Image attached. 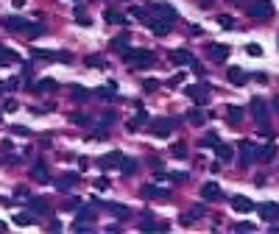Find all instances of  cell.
<instances>
[{
	"label": "cell",
	"instance_id": "obj_56",
	"mask_svg": "<svg viewBox=\"0 0 279 234\" xmlns=\"http://www.w3.org/2000/svg\"><path fill=\"white\" fill-rule=\"evenodd\" d=\"M179 81H184V76H173V78H170V81H167V84H170V87H176Z\"/></svg>",
	"mask_w": 279,
	"mask_h": 234
},
{
	"label": "cell",
	"instance_id": "obj_45",
	"mask_svg": "<svg viewBox=\"0 0 279 234\" xmlns=\"http://www.w3.org/2000/svg\"><path fill=\"white\" fill-rule=\"evenodd\" d=\"M157 87H159V84H157V78H148V81H142V89H145V92H154Z\"/></svg>",
	"mask_w": 279,
	"mask_h": 234
},
{
	"label": "cell",
	"instance_id": "obj_12",
	"mask_svg": "<svg viewBox=\"0 0 279 234\" xmlns=\"http://www.w3.org/2000/svg\"><path fill=\"white\" fill-rule=\"evenodd\" d=\"M254 159H257V145L249 142V139H243V142H240V162H243V165H251Z\"/></svg>",
	"mask_w": 279,
	"mask_h": 234
},
{
	"label": "cell",
	"instance_id": "obj_51",
	"mask_svg": "<svg viewBox=\"0 0 279 234\" xmlns=\"http://www.w3.org/2000/svg\"><path fill=\"white\" fill-rule=\"evenodd\" d=\"M3 109H6V112H14V109H17V104H14V101H11V98H9V101L3 104Z\"/></svg>",
	"mask_w": 279,
	"mask_h": 234
},
{
	"label": "cell",
	"instance_id": "obj_28",
	"mask_svg": "<svg viewBox=\"0 0 279 234\" xmlns=\"http://www.w3.org/2000/svg\"><path fill=\"white\" fill-rule=\"evenodd\" d=\"M129 36H131V34H120V36H114L112 42H109V48H112V51H117V53H123L126 48H129Z\"/></svg>",
	"mask_w": 279,
	"mask_h": 234
},
{
	"label": "cell",
	"instance_id": "obj_31",
	"mask_svg": "<svg viewBox=\"0 0 279 234\" xmlns=\"http://www.w3.org/2000/svg\"><path fill=\"white\" fill-rule=\"evenodd\" d=\"M274 154H277V148L271 145V142H268V145H260V148H257V159H262V162H271V159H274Z\"/></svg>",
	"mask_w": 279,
	"mask_h": 234
},
{
	"label": "cell",
	"instance_id": "obj_10",
	"mask_svg": "<svg viewBox=\"0 0 279 234\" xmlns=\"http://www.w3.org/2000/svg\"><path fill=\"white\" fill-rule=\"evenodd\" d=\"M79 182H81V176L70 170V173H64L61 179H56V190H59V192H70L73 187H79Z\"/></svg>",
	"mask_w": 279,
	"mask_h": 234
},
{
	"label": "cell",
	"instance_id": "obj_36",
	"mask_svg": "<svg viewBox=\"0 0 279 234\" xmlns=\"http://www.w3.org/2000/svg\"><path fill=\"white\" fill-rule=\"evenodd\" d=\"M154 229H159V223H154V217H142L140 220V232H154Z\"/></svg>",
	"mask_w": 279,
	"mask_h": 234
},
{
	"label": "cell",
	"instance_id": "obj_18",
	"mask_svg": "<svg viewBox=\"0 0 279 234\" xmlns=\"http://www.w3.org/2000/svg\"><path fill=\"white\" fill-rule=\"evenodd\" d=\"M145 26L151 28V34H157V36H165L167 31H170V23H165V20H157V17H151Z\"/></svg>",
	"mask_w": 279,
	"mask_h": 234
},
{
	"label": "cell",
	"instance_id": "obj_26",
	"mask_svg": "<svg viewBox=\"0 0 279 234\" xmlns=\"http://www.w3.org/2000/svg\"><path fill=\"white\" fill-rule=\"evenodd\" d=\"M167 56H170V61H173V64H187V61L193 59L190 51H184V48H179V51H170Z\"/></svg>",
	"mask_w": 279,
	"mask_h": 234
},
{
	"label": "cell",
	"instance_id": "obj_11",
	"mask_svg": "<svg viewBox=\"0 0 279 234\" xmlns=\"http://www.w3.org/2000/svg\"><path fill=\"white\" fill-rule=\"evenodd\" d=\"M207 56H209V61L221 64V61L229 59V48L226 45H207Z\"/></svg>",
	"mask_w": 279,
	"mask_h": 234
},
{
	"label": "cell",
	"instance_id": "obj_46",
	"mask_svg": "<svg viewBox=\"0 0 279 234\" xmlns=\"http://www.w3.org/2000/svg\"><path fill=\"white\" fill-rule=\"evenodd\" d=\"M56 61H64V64H70V61H73V53L70 51H59V59Z\"/></svg>",
	"mask_w": 279,
	"mask_h": 234
},
{
	"label": "cell",
	"instance_id": "obj_6",
	"mask_svg": "<svg viewBox=\"0 0 279 234\" xmlns=\"http://www.w3.org/2000/svg\"><path fill=\"white\" fill-rule=\"evenodd\" d=\"M173 129H176V120H170V117H157V120L151 123V134H154V137H159V139L170 137V134H173Z\"/></svg>",
	"mask_w": 279,
	"mask_h": 234
},
{
	"label": "cell",
	"instance_id": "obj_21",
	"mask_svg": "<svg viewBox=\"0 0 279 234\" xmlns=\"http://www.w3.org/2000/svg\"><path fill=\"white\" fill-rule=\"evenodd\" d=\"M28 209H31L34 215H48V212H51V207H48L45 198H28Z\"/></svg>",
	"mask_w": 279,
	"mask_h": 234
},
{
	"label": "cell",
	"instance_id": "obj_16",
	"mask_svg": "<svg viewBox=\"0 0 279 234\" xmlns=\"http://www.w3.org/2000/svg\"><path fill=\"white\" fill-rule=\"evenodd\" d=\"M221 195H223V192H221V187L215 182H207L204 187H201V198L204 201H218Z\"/></svg>",
	"mask_w": 279,
	"mask_h": 234
},
{
	"label": "cell",
	"instance_id": "obj_4",
	"mask_svg": "<svg viewBox=\"0 0 279 234\" xmlns=\"http://www.w3.org/2000/svg\"><path fill=\"white\" fill-rule=\"evenodd\" d=\"M145 9H148V20L157 17V20H165V23H170V26L179 20L176 9H173V6H167V3H148Z\"/></svg>",
	"mask_w": 279,
	"mask_h": 234
},
{
	"label": "cell",
	"instance_id": "obj_52",
	"mask_svg": "<svg viewBox=\"0 0 279 234\" xmlns=\"http://www.w3.org/2000/svg\"><path fill=\"white\" fill-rule=\"evenodd\" d=\"M14 195H17V198H28V190H26V187H17V190H14Z\"/></svg>",
	"mask_w": 279,
	"mask_h": 234
},
{
	"label": "cell",
	"instance_id": "obj_35",
	"mask_svg": "<svg viewBox=\"0 0 279 234\" xmlns=\"http://www.w3.org/2000/svg\"><path fill=\"white\" fill-rule=\"evenodd\" d=\"M84 64H87V67H95V70H104L106 67V61L101 59V56H89V59H84Z\"/></svg>",
	"mask_w": 279,
	"mask_h": 234
},
{
	"label": "cell",
	"instance_id": "obj_14",
	"mask_svg": "<svg viewBox=\"0 0 279 234\" xmlns=\"http://www.w3.org/2000/svg\"><path fill=\"white\" fill-rule=\"evenodd\" d=\"M98 207H104L106 212H112L114 217H120V220H126V217L131 215L129 207H123V204H114V201H104V204H98Z\"/></svg>",
	"mask_w": 279,
	"mask_h": 234
},
{
	"label": "cell",
	"instance_id": "obj_44",
	"mask_svg": "<svg viewBox=\"0 0 279 234\" xmlns=\"http://www.w3.org/2000/svg\"><path fill=\"white\" fill-rule=\"evenodd\" d=\"M109 179H106V176H101V179H95V190H109Z\"/></svg>",
	"mask_w": 279,
	"mask_h": 234
},
{
	"label": "cell",
	"instance_id": "obj_32",
	"mask_svg": "<svg viewBox=\"0 0 279 234\" xmlns=\"http://www.w3.org/2000/svg\"><path fill=\"white\" fill-rule=\"evenodd\" d=\"M187 120L195 123V126H204V123H207V112H201V109H190V112H187Z\"/></svg>",
	"mask_w": 279,
	"mask_h": 234
},
{
	"label": "cell",
	"instance_id": "obj_29",
	"mask_svg": "<svg viewBox=\"0 0 279 234\" xmlns=\"http://www.w3.org/2000/svg\"><path fill=\"white\" fill-rule=\"evenodd\" d=\"M232 209H237V212H251L254 204L249 198H243V195H237V198H232Z\"/></svg>",
	"mask_w": 279,
	"mask_h": 234
},
{
	"label": "cell",
	"instance_id": "obj_39",
	"mask_svg": "<svg viewBox=\"0 0 279 234\" xmlns=\"http://www.w3.org/2000/svg\"><path fill=\"white\" fill-rule=\"evenodd\" d=\"M201 142H204V145H212V148H215V145L221 142V137L215 134V131H209V134H204V139H201Z\"/></svg>",
	"mask_w": 279,
	"mask_h": 234
},
{
	"label": "cell",
	"instance_id": "obj_57",
	"mask_svg": "<svg viewBox=\"0 0 279 234\" xmlns=\"http://www.w3.org/2000/svg\"><path fill=\"white\" fill-rule=\"evenodd\" d=\"M274 109H277V112H279V98H277V101H274Z\"/></svg>",
	"mask_w": 279,
	"mask_h": 234
},
{
	"label": "cell",
	"instance_id": "obj_1",
	"mask_svg": "<svg viewBox=\"0 0 279 234\" xmlns=\"http://www.w3.org/2000/svg\"><path fill=\"white\" fill-rule=\"evenodd\" d=\"M120 59L126 61V67L131 70H148L151 64H154V53L151 51H142V48H126V51L120 53Z\"/></svg>",
	"mask_w": 279,
	"mask_h": 234
},
{
	"label": "cell",
	"instance_id": "obj_49",
	"mask_svg": "<svg viewBox=\"0 0 279 234\" xmlns=\"http://www.w3.org/2000/svg\"><path fill=\"white\" fill-rule=\"evenodd\" d=\"M235 232H254V223H237Z\"/></svg>",
	"mask_w": 279,
	"mask_h": 234
},
{
	"label": "cell",
	"instance_id": "obj_42",
	"mask_svg": "<svg viewBox=\"0 0 279 234\" xmlns=\"http://www.w3.org/2000/svg\"><path fill=\"white\" fill-rule=\"evenodd\" d=\"M11 134H17V137H31V131L26 126H11Z\"/></svg>",
	"mask_w": 279,
	"mask_h": 234
},
{
	"label": "cell",
	"instance_id": "obj_2",
	"mask_svg": "<svg viewBox=\"0 0 279 234\" xmlns=\"http://www.w3.org/2000/svg\"><path fill=\"white\" fill-rule=\"evenodd\" d=\"M3 26L9 28V31H20V34H42V26H36V23H28L26 17H3Z\"/></svg>",
	"mask_w": 279,
	"mask_h": 234
},
{
	"label": "cell",
	"instance_id": "obj_19",
	"mask_svg": "<svg viewBox=\"0 0 279 234\" xmlns=\"http://www.w3.org/2000/svg\"><path fill=\"white\" fill-rule=\"evenodd\" d=\"M31 89H34V92H56L59 84H56L53 78H39L36 84H31Z\"/></svg>",
	"mask_w": 279,
	"mask_h": 234
},
{
	"label": "cell",
	"instance_id": "obj_60",
	"mask_svg": "<svg viewBox=\"0 0 279 234\" xmlns=\"http://www.w3.org/2000/svg\"><path fill=\"white\" fill-rule=\"evenodd\" d=\"M0 123H3V117H0Z\"/></svg>",
	"mask_w": 279,
	"mask_h": 234
},
{
	"label": "cell",
	"instance_id": "obj_43",
	"mask_svg": "<svg viewBox=\"0 0 279 234\" xmlns=\"http://www.w3.org/2000/svg\"><path fill=\"white\" fill-rule=\"evenodd\" d=\"M70 120H73V123H79V126H87V123H89V117H87V114H81V112H76L73 117H70Z\"/></svg>",
	"mask_w": 279,
	"mask_h": 234
},
{
	"label": "cell",
	"instance_id": "obj_47",
	"mask_svg": "<svg viewBox=\"0 0 279 234\" xmlns=\"http://www.w3.org/2000/svg\"><path fill=\"white\" fill-rule=\"evenodd\" d=\"M76 23H79V26H89V17L84 11H76Z\"/></svg>",
	"mask_w": 279,
	"mask_h": 234
},
{
	"label": "cell",
	"instance_id": "obj_5",
	"mask_svg": "<svg viewBox=\"0 0 279 234\" xmlns=\"http://www.w3.org/2000/svg\"><path fill=\"white\" fill-rule=\"evenodd\" d=\"M246 11H249V17H254V20H271L274 17V3H271V0H251Z\"/></svg>",
	"mask_w": 279,
	"mask_h": 234
},
{
	"label": "cell",
	"instance_id": "obj_58",
	"mask_svg": "<svg viewBox=\"0 0 279 234\" xmlns=\"http://www.w3.org/2000/svg\"><path fill=\"white\" fill-rule=\"evenodd\" d=\"M3 229H6V223H3V220H0V232H3Z\"/></svg>",
	"mask_w": 279,
	"mask_h": 234
},
{
	"label": "cell",
	"instance_id": "obj_23",
	"mask_svg": "<svg viewBox=\"0 0 279 234\" xmlns=\"http://www.w3.org/2000/svg\"><path fill=\"white\" fill-rule=\"evenodd\" d=\"M14 61H17V53L11 51V48H6V45H0V67H9Z\"/></svg>",
	"mask_w": 279,
	"mask_h": 234
},
{
	"label": "cell",
	"instance_id": "obj_48",
	"mask_svg": "<svg viewBox=\"0 0 279 234\" xmlns=\"http://www.w3.org/2000/svg\"><path fill=\"white\" fill-rule=\"evenodd\" d=\"M79 204H81L79 198H67L64 204H61V207H64V209H79Z\"/></svg>",
	"mask_w": 279,
	"mask_h": 234
},
{
	"label": "cell",
	"instance_id": "obj_24",
	"mask_svg": "<svg viewBox=\"0 0 279 234\" xmlns=\"http://www.w3.org/2000/svg\"><path fill=\"white\" fill-rule=\"evenodd\" d=\"M257 209H260V215L265 217V220H277V217H279V207H277V204H260Z\"/></svg>",
	"mask_w": 279,
	"mask_h": 234
},
{
	"label": "cell",
	"instance_id": "obj_20",
	"mask_svg": "<svg viewBox=\"0 0 279 234\" xmlns=\"http://www.w3.org/2000/svg\"><path fill=\"white\" fill-rule=\"evenodd\" d=\"M226 120H229V126L240 129V123H243V109H240V106H226Z\"/></svg>",
	"mask_w": 279,
	"mask_h": 234
},
{
	"label": "cell",
	"instance_id": "obj_22",
	"mask_svg": "<svg viewBox=\"0 0 279 234\" xmlns=\"http://www.w3.org/2000/svg\"><path fill=\"white\" fill-rule=\"evenodd\" d=\"M226 78L232 81V84H237V87H240V84H246L249 73H246V70H240V67H229L226 70Z\"/></svg>",
	"mask_w": 279,
	"mask_h": 234
},
{
	"label": "cell",
	"instance_id": "obj_25",
	"mask_svg": "<svg viewBox=\"0 0 279 234\" xmlns=\"http://www.w3.org/2000/svg\"><path fill=\"white\" fill-rule=\"evenodd\" d=\"M215 154H218V162H232V159H235V151L229 145H223V142L215 145Z\"/></svg>",
	"mask_w": 279,
	"mask_h": 234
},
{
	"label": "cell",
	"instance_id": "obj_33",
	"mask_svg": "<svg viewBox=\"0 0 279 234\" xmlns=\"http://www.w3.org/2000/svg\"><path fill=\"white\" fill-rule=\"evenodd\" d=\"M14 223L17 226H34L36 217H34V212H20V215H14Z\"/></svg>",
	"mask_w": 279,
	"mask_h": 234
},
{
	"label": "cell",
	"instance_id": "obj_34",
	"mask_svg": "<svg viewBox=\"0 0 279 234\" xmlns=\"http://www.w3.org/2000/svg\"><path fill=\"white\" fill-rule=\"evenodd\" d=\"M70 95H73V101H87L89 92L84 87H70Z\"/></svg>",
	"mask_w": 279,
	"mask_h": 234
},
{
	"label": "cell",
	"instance_id": "obj_50",
	"mask_svg": "<svg viewBox=\"0 0 279 234\" xmlns=\"http://www.w3.org/2000/svg\"><path fill=\"white\" fill-rule=\"evenodd\" d=\"M246 51H249V53H251V56H260V53H262V48H260V45H249V48H246Z\"/></svg>",
	"mask_w": 279,
	"mask_h": 234
},
{
	"label": "cell",
	"instance_id": "obj_37",
	"mask_svg": "<svg viewBox=\"0 0 279 234\" xmlns=\"http://www.w3.org/2000/svg\"><path fill=\"white\" fill-rule=\"evenodd\" d=\"M95 217V209L92 207H81L79 204V220H92Z\"/></svg>",
	"mask_w": 279,
	"mask_h": 234
},
{
	"label": "cell",
	"instance_id": "obj_30",
	"mask_svg": "<svg viewBox=\"0 0 279 234\" xmlns=\"http://www.w3.org/2000/svg\"><path fill=\"white\" fill-rule=\"evenodd\" d=\"M120 173H123V176H134V173H137V159H129V156H123Z\"/></svg>",
	"mask_w": 279,
	"mask_h": 234
},
{
	"label": "cell",
	"instance_id": "obj_8",
	"mask_svg": "<svg viewBox=\"0 0 279 234\" xmlns=\"http://www.w3.org/2000/svg\"><path fill=\"white\" fill-rule=\"evenodd\" d=\"M140 195H142V198L167 201V198H170V190H165V187H157V184H142V187H140Z\"/></svg>",
	"mask_w": 279,
	"mask_h": 234
},
{
	"label": "cell",
	"instance_id": "obj_3",
	"mask_svg": "<svg viewBox=\"0 0 279 234\" xmlns=\"http://www.w3.org/2000/svg\"><path fill=\"white\" fill-rule=\"evenodd\" d=\"M251 114H254V123L260 131H271V120H268V104L262 98H251Z\"/></svg>",
	"mask_w": 279,
	"mask_h": 234
},
{
	"label": "cell",
	"instance_id": "obj_17",
	"mask_svg": "<svg viewBox=\"0 0 279 234\" xmlns=\"http://www.w3.org/2000/svg\"><path fill=\"white\" fill-rule=\"evenodd\" d=\"M31 59L34 61H56L59 53L56 51H45V48H31Z\"/></svg>",
	"mask_w": 279,
	"mask_h": 234
},
{
	"label": "cell",
	"instance_id": "obj_53",
	"mask_svg": "<svg viewBox=\"0 0 279 234\" xmlns=\"http://www.w3.org/2000/svg\"><path fill=\"white\" fill-rule=\"evenodd\" d=\"M201 215H204V207H193L190 217H201Z\"/></svg>",
	"mask_w": 279,
	"mask_h": 234
},
{
	"label": "cell",
	"instance_id": "obj_38",
	"mask_svg": "<svg viewBox=\"0 0 279 234\" xmlns=\"http://www.w3.org/2000/svg\"><path fill=\"white\" fill-rule=\"evenodd\" d=\"M170 151H173L176 159H187V145H184V142H176V145L170 148Z\"/></svg>",
	"mask_w": 279,
	"mask_h": 234
},
{
	"label": "cell",
	"instance_id": "obj_13",
	"mask_svg": "<svg viewBox=\"0 0 279 234\" xmlns=\"http://www.w3.org/2000/svg\"><path fill=\"white\" fill-rule=\"evenodd\" d=\"M145 123H148V112H145L142 106H137V114H134V117H131V120H129V126H126V131H131V134H134V131H140V129H142V126H145Z\"/></svg>",
	"mask_w": 279,
	"mask_h": 234
},
{
	"label": "cell",
	"instance_id": "obj_7",
	"mask_svg": "<svg viewBox=\"0 0 279 234\" xmlns=\"http://www.w3.org/2000/svg\"><path fill=\"white\" fill-rule=\"evenodd\" d=\"M184 92H187V98H190V101H195L198 106H204V104L209 101V87L204 84V81H198V84H193V87H187Z\"/></svg>",
	"mask_w": 279,
	"mask_h": 234
},
{
	"label": "cell",
	"instance_id": "obj_27",
	"mask_svg": "<svg viewBox=\"0 0 279 234\" xmlns=\"http://www.w3.org/2000/svg\"><path fill=\"white\" fill-rule=\"evenodd\" d=\"M104 20L109 23V26H123L126 23V17H123L117 9H109V11H104Z\"/></svg>",
	"mask_w": 279,
	"mask_h": 234
},
{
	"label": "cell",
	"instance_id": "obj_55",
	"mask_svg": "<svg viewBox=\"0 0 279 234\" xmlns=\"http://www.w3.org/2000/svg\"><path fill=\"white\" fill-rule=\"evenodd\" d=\"M48 229H51V232H61V223H59V220H51V226H48Z\"/></svg>",
	"mask_w": 279,
	"mask_h": 234
},
{
	"label": "cell",
	"instance_id": "obj_59",
	"mask_svg": "<svg viewBox=\"0 0 279 234\" xmlns=\"http://www.w3.org/2000/svg\"><path fill=\"white\" fill-rule=\"evenodd\" d=\"M229 3H240V0H229Z\"/></svg>",
	"mask_w": 279,
	"mask_h": 234
},
{
	"label": "cell",
	"instance_id": "obj_41",
	"mask_svg": "<svg viewBox=\"0 0 279 234\" xmlns=\"http://www.w3.org/2000/svg\"><path fill=\"white\" fill-rule=\"evenodd\" d=\"M73 232H92V223H84V220H76V223H73Z\"/></svg>",
	"mask_w": 279,
	"mask_h": 234
},
{
	"label": "cell",
	"instance_id": "obj_15",
	"mask_svg": "<svg viewBox=\"0 0 279 234\" xmlns=\"http://www.w3.org/2000/svg\"><path fill=\"white\" fill-rule=\"evenodd\" d=\"M31 179H34V182H39V184H48L51 182V176H48V165H45V162H36L34 167H31Z\"/></svg>",
	"mask_w": 279,
	"mask_h": 234
},
{
	"label": "cell",
	"instance_id": "obj_54",
	"mask_svg": "<svg viewBox=\"0 0 279 234\" xmlns=\"http://www.w3.org/2000/svg\"><path fill=\"white\" fill-rule=\"evenodd\" d=\"M0 148H3V151H14V145H11V139H3V142H0Z\"/></svg>",
	"mask_w": 279,
	"mask_h": 234
},
{
	"label": "cell",
	"instance_id": "obj_40",
	"mask_svg": "<svg viewBox=\"0 0 279 234\" xmlns=\"http://www.w3.org/2000/svg\"><path fill=\"white\" fill-rule=\"evenodd\" d=\"M218 26L221 28H235V20L229 17V14H218Z\"/></svg>",
	"mask_w": 279,
	"mask_h": 234
},
{
	"label": "cell",
	"instance_id": "obj_9",
	"mask_svg": "<svg viewBox=\"0 0 279 234\" xmlns=\"http://www.w3.org/2000/svg\"><path fill=\"white\" fill-rule=\"evenodd\" d=\"M120 162H123L120 151H109V154H104L101 159H98V167H104V170H114V167H120Z\"/></svg>",
	"mask_w": 279,
	"mask_h": 234
}]
</instances>
